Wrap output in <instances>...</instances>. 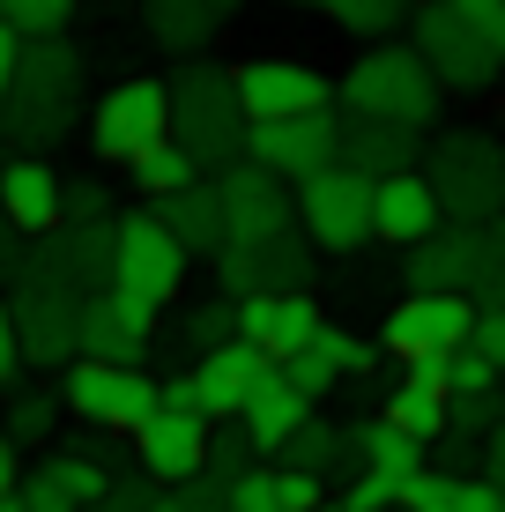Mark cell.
<instances>
[{
	"label": "cell",
	"instance_id": "obj_46",
	"mask_svg": "<svg viewBox=\"0 0 505 512\" xmlns=\"http://www.w3.org/2000/svg\"><path fill=\"white\" fill-rule=\"evenodd\" d=\"M23 260H30V238L15 231L8 216H0V282H15V275H23Z\"/></svg>",
	"mask_w": 505,
	"mask_h": 512
},
{
	"label": "cell",
	"instance_id": "obj_22",
	"mask_svg": "<svg viewBox=\"0 0 505 512\" xmlns=\"http://www.w3.org/2000/svg\"><path fill=\"white\" fill-rule=\"evenodd\" d=\"M476 275H483V223H439L431 238L409 245L416 290H476Z\"/></svg>",
	"mask_w": 505,
	"mask_h": 512
},
{
	"label": "cell",
	"instance_id": "obj_11",
	"mask_svg": "<svg viewBox=\"0 0 505 512\" xmlns=\"http://www.w3.org/2000/svg\"><path fill=\"white\" fill-rule=\"evenodd\" d=\"M15 312V342H23V364H75L82 357V290L52 275H23L8 297Z\"/></svg>",
	"mask_w": 505,
	"mask_h": 512
},
{
	"label": "cell",
	"instance_id": "obj_42",
	"mask_svg": "<svg viewBox=\"0 0 505 512\" xmlns=\"http://www.w3.org/2000/svg\"><path fill=\"white\" fill-rule=\"evenodd\" d=\"M275 490H283V512H312L320 505V468H275Z\"/></svg>",
	"mask_w": 505,
	"mask_h": 512
},
{
	"label": "cell",
	"instance_id": "obj_40",
	"mask_svg": "<svg viewBox=\"0 0 505 512\" xmlns=\"http://www.w3.org/2000/svg\"><path fill=\"white\" fill-rule=\"evenodd\" d=\"M15 498H23V512H82V505H75V498H67V490L45 475V468H30L23 483H15Z\"/></svg>",
	"mask_w": 505,
	"mask_h": 512
},
{
	"label": "cell",
	"instance_id": "obj_30",
	"mask_svg": "<svg viewBox=\"0 0 505 512\" xmlns=\"http://www.w3.org/2000/svg\"><path fill=\"white\" fill-rule=\"evenodd\" d=\"M45 475H52V483H60L75 505H97L104 490H112V475H104V461H97L90 446H67V453H52V461H45Z\"/></svg>",
	"mask_w": 505,
	"mask_h": 512
},
{
	"label": "cell",
	"instance_id": "obj_10",
	"mask_svg": "<svg viewBox=\"0 0 505 512\" xmlns=\"http://www.w3.org/2000/svg\"><path fill=\"white\" fill-rule=\"evenodd\" d=\"M476 334V305L468 290H409L402 305L379 320V349L394 364H424V357H454Z\"/></svg>",
	"mask_w": 505,
	"mask_h": 512
},
{
	"label": "cell",
	"instance_id": "obj_27",
	"mask_svg": "<svg viewBox=\"0 0 505 512\" xmlns=\"http://www.w3.org/2000/svg\"><path fill=\"white\" fill-rule=\"evenodd\" d=\"M142 8H149V30H156V38L186 52V45H201L208 30L238 8V0H142Z\"/></svg>",
	"mask_w": 505,
	"mask_h": 512
},
{
	"label": "cell",
	"instance_id": "obj_36",
	"mask_svg": "<svg viewBox=\"0 0 505 512\" xmlns=\"http://www.w3.org/2000/svg\"><path fill=\"white\" fill-rule=\"evenodd\" d=\"M312 342H320L327 357H335V372H342V379H364V372H372L379 357H387V349H379V342H357L350 327H320V334H312Z\"/></svg>",
	"mask_w": 505,
	"mask_h": 512
},
{
	"label": "cell",
	"instance_id": "obj_5",
	"mask_svg": "<svg viewBox=\"0 0 505 512\" xmlns=\"http://www.w3.org/2000/svg\"><path fill=\"white\" fill-rule=\"evenodd\" d=\"M186 268H194V253L171 238V223L156 216V208L112 216V290H127V297H142V305L164 312L171 297H179Z\"/></svg>",
	"mask_w": 505,
	"mask_h": 512
},
{
	"label": "cell",
	"instance_id": "obj_38",
	"mask_svg": "<svg viewBox=\"0 0 505 512\" xmlns=\"http://www.w3.org/2000/svg\"><path fill=\"white\" fill-rule=\"evenodd\" d=\"M231 334H238V305H194L186 312V342L216 349V342H231Z\"/></svg>",
	"mask_w": 505,
	"mask_h": 512
},
{
	"label": "cell",
	"instance_id": "obj_50",
	"mask_svg": "<svg viewBox=\"0 0 505 512\" xmlns=\"http://www.w3.org/2000/svg\"><path fill=\"white\" fill-rule=\"evenodd\" d=\"M142 512H194V505H186V498H149Z\"/></svg>",
	"mask_w": 505,
	"mask_h": 512
},
{
	"label": "cell",
	"instance_id": "obj_20",
	"mask_svg": "<svg viewBox=\"0 0 505 512\" xmlns=\"http://www.w3.org/2000/svg\"><path fill=\"white\" fill-rule=\"evenodd\" d=\"M446 223V201H439V186H431V171H387V179L372 186V231L387 238V245H409L416 238H431Z\"/></svg>",
	"mask_w": 505,
	"mask_h": 512
},
{
	"label": "cell",
	"instance_id": "obj_49",
	"mask_svg": "<svg viewBox=\"0 0 505 512\" xmlns=\"http://www.w3.org/2000/svg\"><path fill=\"white\" fill-rule=\"evenodd\" d=\"M15 52H23V38H15V30L0 23V97H8V75H15Z\"/></svg>",
	"mask_w": 505,
	"mask_h": 512
},
{
	"label": "cell",
	"instance_id": "obj_4",
	"mask_svg": "<svg viewBox=\"0 0 505 512\" xmlns=\"http://www.w3.org/2000/svg\"><path fill=\"white\" fill-rule=\"evenodd\" d=\"M372 171H357V164H320L312 179H298V231L312 238V253H335V260H350L364 253L379 231H372Z\"/></svg>",
	"mask_w": 505,
	"mask_h": 512
},
{
	"label": "cell",
	"instance_id": "obj_39",
	"mask_svg": "<svg viewBox=\"0 0 505 512\" xmlns=\"http://www.w3.org/2000/svg\"><path fill=\"white\" fill-rule=\"evenodd\" d=\"M394 505H402V483H394V475L364 468L357 483H350V512H394Z\"/></svg>",
	"mask_w": 505,
	"mask_h": 512
},
{
	"label": "cell",
	"instance_id": "obj_37",
	"mask_svg": "<svg viewBox=\"0 0 505 512\" xmlns=\"http://www.w3.org/2000/svg\"><path fill=\"white\" fill-rule=\"evenodd\" d=\"M335 453H342V438L327 431V423H312V416H305L298 431L283 438V461H290V468H327Z\"/></svg>",
	"mask_w": 505,
	"mask_h": 512
},
{
	"label": "cell",
	"instance_id": "obj_12",
	"mask_svg": "<svg viewBox=\"0 0 505 512\" xmlns=\"http://www.w3.org/2000/svg\"><path fill=\"white\" fill-rule=\"evenodd\" d=\"M246 156L268 164L275 179L298 186V179H312L320 164L342 156V112L320 104V112H290V119H253V127H246Z\"/></svg>",
	"mask_w": 505,
	"mask_h": 512
},
{
	"label": "cell",
	"instance_id": "obj_35",
	"mask_svg": "<svg viewBox=\"0 0 505 512\" xmlns=\"http://www.w3.org/2000/svg\"><path fill=\"white\" fill-rule=\"evenodd\" d=\"M223 512H283L275 468H238V475H231V490H223Z\"/></svg>",
	"mask_w": 505,
	"mask_h": 512
},
{
	"label": "cell",
	"instance_id": "obj_21",
	"mask_svg": "<svg viewBox=\"0 0 505 512\" xmlns=\"http://www.w3.org/2000/svg\"><path fill=\"white\" fill-rule=\"evenodd\" d=\"M320 305H312V290H246L238 297V334L260 342L275 364L290 357V349H305L312 334H320Z\"/></svg>",
	"mask_w": 505,
	"mask_h": 512
},
{
	"label": "cell",
	"instance_id": "obj_52",
	"mask_svg": "<svg viewBox=\"0 0 505 512\" xmlns=\"http://www.w3.org/2000/svg\"><path fill=\"white\" fill-rule=\"evenodd\" d=\"M312 512H350V505H327V498H320V505H312Z\"/></svg>",
	"mask_w": 505,
	"mask_h": 512
},
{
	"label": "cell",
	"instance_id": "obj_25",
	"mask_svg": "<svg viewBox=\"0 0 505 512\" xmlns=\"http://www.w3.org/2000/svg\"><path fill=\"white\" fill-rule=\"evenodd\" d=\"M342 164L372 171V179H387V171L416 164V127H394V119H364L350 112L342 119Z\"/></svg>",
	"mask_w": 505,
	"mask_h": 512
},
{
	"label": "cell",
	"instance_id": "obj_15",
	"mask_svg": "<svg viewBox=\"0 0 505 512\" xmlns=\"http://www.w3.org/2000/svg\"><path fill=\"white\" fill-rule=\"evenodd\" d=\"M134 461H142V475L164 483V490L194 483V475L208 468V416L201 409H164V401H156V416L134 431Z\"/></svg>",
	"mask_w": 505,
	"mask_h": 512
},
{
	"label": "cell",
	"instance_id": "obj_44",
	"mask_svg": "<svg viewBox=\"0 0 505 512\" xmlns=\"http://www.w3.org/2000/svg\"><path fill=\"white\" fill-rule=\"evenodd\" d=\"M67 216H112V193L97 179H67Z\"/></svg>",
	"mask_w": 505,
	"mask_h": 512
},
{
	"label": "cell",
	"instance_id": "obj_29",
	"mask_svg": "<svg viewBox=\"0 0 505 512\" xmlns=\"http://www.w3.org/2000/svg\"><path fill=\"white\" fill-rule=\"evenodd\" d=\"M60 409H67V401L45 394V386H15V394H8V423H0V431H8L15 446H45L52 423H60Z\"/></svg>",
	"mask_w": 505,
	"mask_h": 512
},
{
	"label": "cell",
	"instance_id": "obj_53",
	"mask_svg": "<svg viewBox=\"0 0 505 512\" xmlns=\"http://www.w3.org/2000/svg\"><path fill=\"white\" fill-rule=\"evenodd\" d=\"M290 8H320V0H290Z\"/></svg>",
	"mask_w": 505,
	"mask_h": 512
},
{
	"label": "cell",
	"instance_id": "obj_19",
	"mask_svg": "<svg viewBox=\"0 0 505 512\" xmlns=\"http://www.w3.org/2000/svg\"><path fill=\"white\" fill-rule=\"evenodd\" d=\"M275 372V357L260 342H246V334H231V342H216V349H201V364H194V386H201V416L208 423H231L238 409H246V394L260 379Z\"/></svg>",
	"mask_w": 505,
	"mask_h": 512
},
{
	"label": "cell",
	"instance_id": "obj_31",
	"mask_svg": "<svg viewBox=\"0 0 505 512\" xmlns=\"http://www.w3.org/2000/svg\"><path fill=\"white\" fill-rule=\"evenodd\" d=\"M327 15H335L342 30H357V38H387V30H402V15L416 0H320Z\"/></svg>",
	"mask_w": 505,
	"mask_h": 512
},
{
	"label": "cell",
	"instance_id": "obj_48",
	"mask_svg": "<svg viewBox=\"0 0 505 512\" xmlns=\"http://www.w3.org/2000/svg\"><path fill=\"white\" fill-rule=\"evenodd\" d=\"M164 409H201V386H194V372H186V379H164Z\"/></svg>",
	"mask_w": 505,
	"mask_h": 512
},
{
	"label": "cell",
	"instance_id": "obj_26",
	"mask_svg": "<svg viewBox=\"0 0 505 512\" xmlns=\"http://www.w3.org/2000/svg\"><path fill=\"white\" fill-rule=\"evenodd\" d=\"M127 179H134V193L164 201V193H179V186H194V179H201V156L186 149L179 134H164V141H149V149L127 164Z\"/></svg>",
	"mask_w": 505,
	"mask_h": 512
},
{
	"label": "cell",
	"instance_id": "obj_18",
	"mask_svg": "<svg viewBox=\"0 0 505 512\" xmlns=\"http://www.w3.org/2000/svg\"><path fill=\"white\" fill-rule=\"evenodd\" d=\"M0 216H8L23 238H45L52 223H67V179L38 149H15L8 164H0Z\"/></svg>",
	"mask_w": 505,
	"mask_h": 512
},
{
	"label": "cell",
	"instance_id": "obj_17",
	"mask_svg": "<svg viewBox=\"0 0 505 512\" xmlns=\"http://www.w3.org/2000/svg\"><path fill=\"white\" fill-rule=\"evenodd\" d=\"M156 342V305L127 290H90L82 297V357H104V364H142Z\"/></svg>",
	"mask_w": 505,
	"mask_h": 512
},
{
	"label": "cell",
	"instance_id": "obj_7",
	"mask_svg": "<svg viewBox=\"0 0 505 512\" xmlns=\"http://www.w3.org/2000/svg\"><path fill=\"white\" fill-rule=\"evenodd\" d=\"M409 45L431 60V75L446 82V90H461V97H476V90H491L498 82V67H505V52L483 38V30H468L446 0H416L409 8Z\"/></svg>",
	"mask_w": 505,
	"mask_h": 512
},
{
	"label": "cell",
	"instance_id": "obj_32",
	"mask_svg": "<svg viewBox=\"0 0 505 512\" xmlns=\"http://www.w3.org/2000/svg\"><path fill=\"white\" fill-rule=\"evenodd\" d=\"M461 483L468 475H454V468H416L394 512H461Z\"/></svg>",
	"mask_w": 505,
	"mask_h": 512
},
{
	"label": "cell",
	"instance_id": "obj_43",
	"mask_svg": "<svg viewBox=\"0 0 505 512\" xmlns=\"http://www.w3.org/2000/svg\"><path fill=\"white\" fill-rule=\"evenodd\" d=\"M468 342H476L483 357H491L498 372H505V305H491V312H476V334H468Z\"/></svg>",
	"mask_w": 505,
	"mask_h": 512
},
{
	"label": "cell",
	"instance_id": "obj_51",
	"mask_svg": "<svg viewBox=\"0 0 505 512\" xmlns=\"http://www.w3.org/2000/svg\"><path fill=\"white\" fill-rule=\"evenodd\" d=\"M0 512H23V498H15V490H8V498H0Z\"/></svg>",
	"mask_w": 505,
	"mask_h": 512
},
{
	"label": "cell",
	"instance_id": "obj_13",
	"mask_svg": "<svg viewBox=\"0 0 505 512\" xmlns=\"http://www.w3.org/2000/svg\"><path fill=\"white\" fill-rule=\"evenodd\" d=\"M216 186H223V223H231L223 245H260V238H283L290 223H298V193H290V179H275V171L253 164V156L223 164Z\"/></svg>",
	"mask_w": 505,
	"mask_h": 512
},
{
	"label": "cell",
	"instance_id": "obj_23",
	"mask_svg": "<svg viewBox=\"0 0 505 512\" xmlns=\"http://www.w3.org/2000/svg\"><path fill=\"white\" fill-rule=\"evenodd\" d=\"M156 216L171 223V238H179L194 260H216V253H223V238H231V223H223V186L208 179V171H201L194 186L164 193V201H156Z\"/></svg>",
	"mask_w": 505,
	"mask_h": 512
},
{
	"label": "cell",
	"instance_id": "obj_41",
	"mask_svg": "<svg viewBox=\"0 0 505 512\" xmlns=\"http://www.w3.org/2000/svg\"><path fill=\"white\" fill-rule=\"evenodd\" d=\"M446 8H454L468 30H483V38L505 52V0H446Z\"/></svg>",
	"mask_w": 505,
	"mask_h": 512
},
{
	"label": "cell",
	"instance_id": "obj_9",
	"mask_svg": "<svg viewBox=\"0 0 505 512\" xmlns=\"http://www.w3.org/2000/svg\"><path fill=\"white\" fill-rule=\"evenodd\" d=\"M164 134H171V82H156V75H127L90 104V149L104 164H134Z\"/></svg>",
	"mask_w": 505,
	"mask_h": 512
},
{
	"label": "cell",
	"instance_id": "obj_24",
	"mask_svg": "<svg viewBox=\"0 0 505 512\" xmlns=\"http://www.w3.org/2000/svg\"><path fill=\"white\" fill-rule=\"evenodd\" d=\"M305 416H312V401H305L298 386L283 379V364H275V372H268V379H260L253 394H246V409H238V423L253 431V446H260V453H283V438L298 431Z\"/></svg>",
	"mask_w": 505,
	"mask_h": 512
},
{
	"label": "cell",
	"instance_id": "obj_33",
	"mask_svg": "<svg viewBox=\"0 0 505 512\" xmlns=\"http://www.w3.org/2000/svg\"><path fill=\"white\" fill-rule=\"evenodd\" d=\"M0 23L15 38H60L75 23V0H0Z\"/></svg>",
	"mask_w": 505,
	"mask_h": 512
},
{
	"label": "cell",
	"instance_id": "obj_28",
	"mask_svg": "<svg viewBox=\"0 0 505 512\" xmlns=\"http://www.w3.org/2000/svg\"><path fill=\"white\" fill-rule=\"evenodd\" d=\"M357 453H364V468H379V475H394V483H409L416 468H424V438H409V431H394L387 416L379 423H364L357 431Z\"/></svg>",
	"mask_w": 505,
	"mask_h": 512
},
{
	"label": "cell",
	"instance_id": "obj_3",
	"mask_svg": "<svg viewBox=\"0 0 505 512\" xmlns=\"http://www.w3.org/2000/svg\"><path fill=\"white\" fill-rule=\"evenodd\" d=\"M246 127L253 119L238 112V82L223 67H179L171 75V134L201 156V171H223L246 156Z\"/></svg>",
	"mask_w": 505,
	"mask_h": 512
},
{
	"label": "cell",
	"instance_id": "obj_16",
	"mask_svg": "<svg viewBox=\"0 0 505 512\" xmlns=\"http://www.w3.org/2000/svg\"><path fill=\"white\" fill-rule=\"evenodd\" d=\"M238 112L246 119H290V112H320L335 104V82L305 60H246L238 67Z\"/></svg>",
	"mask_w": 505,
	"mask_h": 512
},
{
	"label": "cell",
	"instance_id": "obj_6",
	"mask_svg": "<svg viewBox=\"0 0 505 512\" xmlns=\"http://www.w3.org/2000/svg\"><path fill=\"white\" fill-rule=\"evenodd\" d=\"M60 401L67 416H82L90 431H142L156 416V401H164V386H156L142 364H104V357H75L60 379Z\"/></svg>",
	"mask_w": 505,
	"mask_h": 512
},
{
	"label": "cell",
	"instance_id": "obj_2",
	"mask_svg": "<svg viewBox=\"0 0 505 512\" xmlns=\"http://www.w3.org/2000/svg\"><path fill=\"white\" fill-rule=\"evenodd\" d=\"M342 104L364 119H394V127H416L424 134L446 104V82L431 75V60L416 45H372L357 52V67L342 75Z\"/></svg>",
	"mask_w": 505,
	"mask_h": 512
},
{
	"label": "cell",
	"instance_id": "obj_47",
	"mask_svg": "<svg viewBox=\"0 0 505 512\" xmlns=\"http://www.w3.org/2000/svg\"><path fill=\"white\" fill-rule=\"evenodd\" d=\"M15 453H23V446H15V438L0 431V498H8V490L23 483V461H15Z\"/></svg>",
	"mask_w": 505,
	"mask_h": 512
},
{
	"label": "cell",
	"instance_id": "obj_34",
	"mask_svg": "<svg viewBox=\"0 0 505 512\" xmlns=\"http://www.w3.org/2000/svg\"><path fill=\"white\" fill-rule=\"evenodd\" d=\"M283 379H290V386H298V394H305V401H327V394H335V386H342V372H335V357H327V349H320V342H305V349H290V357H283Z\"/></svg>",
	"mask_w": 505,
	"mask_h": 512
},
{
	"label": "cell",
	"instance_id": "obj_45",
	"mask_svg": "<svg viewBox=\"0 0 505 512\" xmlns=\"http://www.w3.org/2000/svg\"><path fill=\"white\" fill-rule=\"evenodd\" d=\"M15 372H23V342H15V312L0 297V386H15Z\"/></svg>",
	"mask_w": 505,
	"mask_h": 512
},
{
	"label": "cell",
	"instance_id": "obj_14",
	"mask_svg": "<svg viewBox=\"0 0 505 512\" xmlns=\"http://www.w3.org/2000/svg\"><path fill=\"white\" fill-rule=\"evenodd\" d=\"M23 275H52V282H75L82 297L112 282V216H67L52 223L45 238H30ZM15 275V282H23Z\"/></svg>",
	"mask_w": 505,
	"mask_h": 512
},
{
	"label": "cell",
	"instance_id": "obj_1",
	"mask_svg": "<svg viewBox=\"0 0 505 512\" xmlns=\"http://www.w3.org/2000/svg\"><path fill=\"white\" fill-rule=\"evenodd\" d=\"M82 119V52L60 45V38H23L15 52V75H8V97H0V134L8 149H52L67 141Z\"/></svg>",
	"mask_w": 505,
	"mask_h": 512
},
{
	"label": "cell",
	"instance_id": "obj_8",
	"mask_svg": "<svg viewBox=\"0 0 505 512\" xmlns=\"http://www.w3.org/2000/svg\"><path fill=\"white\" fill-rule=\"evenodd\" d=\"M431 186H439V201L454 208L461 223H491L505 208V141L498 134H439V149H431Z\"/></svg>",
	"mask_w": 505,
	"mask_h": 512
}]
</instances>
